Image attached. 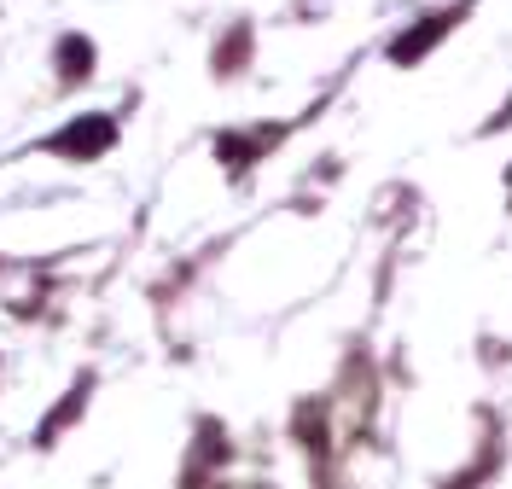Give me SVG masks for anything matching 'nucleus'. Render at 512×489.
I'll return each instance as SVG.
<instances>
[{
  "instance_id": "obj_1",
  "label": "nucleus",
  "mask_w": 512,
  "mask_h": 489,
  "mask_svg": "<svg viewBox=\"0 0 512 489\" xmlns=\"http://www.w3.org/2000/svg\"><path fill=\"white\" fill-rule=\"evenodd\" d=\"M105 140H111V129H105V123H82L76 134H64L59 146H64V152H82V146H105Z\"/></svg>"
}]
</instances>
